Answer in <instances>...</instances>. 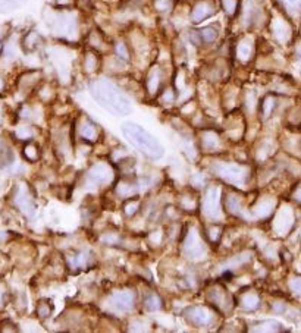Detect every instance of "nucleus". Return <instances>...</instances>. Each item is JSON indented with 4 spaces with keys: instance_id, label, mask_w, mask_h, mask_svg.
<instances>
[{
    "instance_id": "obj_1",
    "label": "nucleus",
    "mask_w": 301,
    "mask_h": 333,
    "mask_svg": "<svg viewBox=\"0 0 301 333\" xmlns=\"http://www.w3.org/2000/svg\"><path fill=\"white\" fill-rule=\"evenodd\" d=\"M90 93L98 104H102L104 109H108L112 113L122 116L131 112V103L128 101L125 94L108 81L92 82Z\"/></svg>"
},
{
    "instance_id": "obj_2",
    "label": "nucleus",
    "mask_w": 301,
    "mask_h": 333,
    "mask_svg": "<svg viewBox=\"0 0 301 333\" xmlns=\"http://www.w3.org/2000/svg\"><path fill=\"white\" fill-rule=\"evenodd\" d=\"M122 132L125 134L126 140L136 148H138L142 154H146L147 157L160 159L163 156V147L160 145V143L140 125L125 123L122 126Z\"/></svg>"
},
{
    "instance_id": "obj_3",
    "label": "nucleus",
    "mask_w": 301,
    "mask_h": 333,
    "mask_svg": "<svg viewBox=\"0 0 301 333\" xmlns=\"http://www.w3.org/2000/svg\"><path fill=\"white\" fill-rule=\"evenodd\" d=\"M213 13V7L210 3H206V1H200L196 4L194 10H192V19L194 22H202L204 21L208 16H210Z\"/></svg>"
},
{
    "instance_id": "obj_4",
    "label": "nucleus",
    "mask_w": 301,
    "mask_h": 333,
    "mask_svg": "<svg viewBox=\"0 0 301 333\" xmlns=\"http://www.w3.org/2000/svg\"><path fill=\"white\" fill-rule=\"evenodd\" d=\"M132 301H134V295L131 292H120L114 297L112 304L118 310H128L132 306Z\"/></svg>"
},
{
    "instance_id": "obj_5",
    "label": "nucleus",
    "mask_w": 301,
    "mask_h": 333,
    "mask_svg": "<svg viewBox=\"0 0 301 333\" xmlns=\"http://www.w3.org/2000/svg\"><path fill=\"white\" fill-rule=\"evenodd\" d=\"M88 176H90V179L94 181V182H106L108 179H109V176H110V170L108 169V167L104 166V165H98V166H94L92 169V172L88 173Z\"/></svg>"
},
{
    "instance_id": "obj_6",
    "label": "nucleus",
    "mask_w": 301,
    "mask_h": 333,
    "mask_svg": "<svg viewBox=\"0 0 301 333\" xmlns=\"http://www.w3.org/2000/svg\"><path fill=\"white\" fill-rule=\"evenodd\" d=\"M218 207V190H210L206 195V213L213 214Z\"/></svg>"
},
{
    "instance_id": "obj_7",
    "label": "nucleus",
    "mask_w": 301,
    "mask_h": 333,
    "mask_svg": "<svg viewBox=\"0 0 301 333\" xmlns=\"http://www.w3.org/2000/svg\"><path fill=\"white\" fill-rule=\"evenodd\" d=\"M25 1H26V0H0V12L4 13V12L15 10V9H18Z\"/></svg>"
},
{
    "instance_id": "obj_8",
    "label": "nucleus",
    "mask_w": 301,
    "mask_h": 333,
    "mask_svg": "<svg viewBox=\"0 0 301 333\" xmlns=\"http://www.w3.org/2000/svg\"><path fill=\"white\" fill-rule=\"evenodd\" d=\"M198 37L202 38L203 43H213L218 37V31L213 26H208V28H204L198 32Z\"/></svg>"
},
{
    "instance_id": "obj_9",
    "label": "nucleus",
    "mask_w": 301,
    "mask_h": 333,
    "mask_svg": "<svg viewBox=\"0 0 301 333\" xmlns=\"http://www.w3.org/2000/svg\"><path fill=\"white\" fill-rule=\"evenodd\" d=\"M159 81H160V73L158 69H153L150 76H148V88L152 90V93H154L158 90V85H159Z\"/></svg>"
},
{
    "instance_id": "obj_10",
    "label": "nucleus",
    "mask_w": 301,
    "mask_h": 333,
    "mask_svg": "<svg viewBox=\"0 0 301 333\" xmlns=\"http://www.w3.org/2000/svg\"><path fill=\"white\" fill-rule=\"evenodd\" d=\"M250 54H252V47H250V44L246 43V41L240 43V46H238V57H240L241 60H246V59L250 57Z\"/></svg>"
},
{
    "instance_id": "obj_11",
    "label": "nucleus",
    "mask_w": 301,
    "mask_h": 333,
    "mask_svg": "<svg viewBox=\"0 0 301 333\" xmlns=\"http://www.w3.org/2000/svg\"><path fill=\"white\" fill-rule=\"evenodd\" d=\"M194 311L197 313V317L194 316V322L198 323V325H204L208 320V317H210V316H208V311H206L204 309H196Z\"/></svg>"
},
{
    "instance_id": "obj_12",
    "label": "nucleus",
    "mask_w": 301,
    "mask_h": 333,
    "mask_svg": "<svg viewBox=\"0 0 301 333\" xmlns=\"http://www.w3.org/2000/svg\"><path fill=\"white\" fill-rule=\"evenodd\" d=\"M236 6H238L236 0H222V7H224V10H225L228 15H234V13H235Z\"/></svg>"
},
{
    "instance_id": "obj_13",
    "label": "nucleus",
    "mask_w": 301,
    "mask_h": 333,
    "mask_svg": "<svg viewBox=\"0 0 301 333\" xmlns=\"http://www.w3.org/2000/svg\"><path fill=\"white\" fill-rule=\"evenodd\" d=\"M81 134H82L84 137H94L96 129H94V126H92V125H84L82 129H81Z\"/></svg>"
},
{
    "instance_id": "obj_14",
    "label": "nucleus",
    "mask_w": 301,
    "mask_h": 333,
    "mask_svg": "<svg viewBox=\"0 0 301 333\" xmlns=\"http://www.w3.org/2000/svg\"><path fill=\"white\" fill-rule=\"evenodd\" d=\"M274 104H275V100H274V97H268L266 100H264V113H270V110L274 109Z\"/></svg>"
},
{
    "instance_id": "obj_15",
    "label": "nucleus",
    "mask_w": 301,
    "mask_h": 333,
    "mask_svg": "<svg viewBox=\"0 0 301 333\" xmlns=\"http://www.w3.org/2000/svg\"><path fill=\"white\" fill-rule=\"evenodd\" d=\"M156 7L159 10H168L170 7V0H156Z\"/></svg>"
},
{
    "instance_id": "obj_16",
    "label": "nucleus",
    "mask_w": 301,
    "mask_h": 333,
    "mask_svg": "<svg viewBox=\"0 0 301 333\" xmlns=\"http://www.w3.org/2000/svg\"><path fill=\"white\" fill-rule=\"evenodd\" d=\"M116 51H118V53H120V54H122V57H125V56H126V50L124 48V46H122V44H118V47H116Z\"/></svg>"
}]
</instances>
